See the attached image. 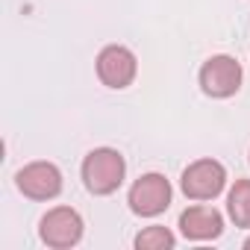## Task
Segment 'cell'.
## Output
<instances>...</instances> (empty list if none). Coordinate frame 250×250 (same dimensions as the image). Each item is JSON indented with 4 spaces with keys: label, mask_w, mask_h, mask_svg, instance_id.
<instances>
[{
    "label": "cell",
    "mask_w": 250,
    "mask_h": 250,
    "mask_svg": "<svg viewBox=\"0 0 250 250\" xmlns=\"http://www.w3.org/2000/svg\"><path fill=\"white\" fill-rule=\"evenodd\" d=\"M80 177H83V186H85L88 194L109 197L124 186V180H127V159L115 147H94L83 159Z\"/></svg>",
    "instance_id": "cell-1"
},
{
    "label": "cell",
    "mask_w": 250,
    "mask_h": 250,
    "mask_svg": "<svg viewBox=\"0 0 250 250\" xmlns=\"http://www.w3.org/2000/svg\"><path fill=\"white\" fill-rule=\"evenodd\" d=\"M180 188H183V194L191 203H209L218 194H224V188H227V168L218 159H212V156L194 159L183 171Z\"/></svg>",
    "instance_id": "cell-2"
},
{
    "label": "cell",
    "mask_w": 250,
    "mask_h": 250,
    "mask_svg": "<svg viewBox=\"0 0 250 250\" xmlns=\"http://www.w3.org/2000/svg\"><path fill=\"white\" fill-rule=\"evenodd\" d=\"M171 200H174V188H171L168 177L156 174V171L142 174L127 191L130 212L139 215V218H159L162 212H168Z\"/></svg>",
    "instance_id": "cell-3"
},
{
    "label": "cell",
    "mask_w": 250,
    "mask_h": 250,
    "mask_svg": "<svg viewBox=\"0 0 250 250\" xmlns=\"http://www.w3.org/2000/svg\"><path fill=\"white\" fill-rule=\"evenodd\" d=\"M83 232H85L83 215L77 209H71V206H53L39 221V238L50 250H71V247H77L83 241Z\"/></svg>",
    "instance_id": "cell-4"
},
{
    "label": "cell",
    "mask_w": 250,
    "mask_h": 250,
    "mask_svg": "<svg viewBox=\"0 0 250 250\" xmlns=\"http://www.w3.org/2000/svg\"><path fill=\"white\" fill-rule=\"evenodd\" d=\"M241 80H244V71L241 65L227 56V53H218V56H209L203 65H200V74H197V83H200V91L212 100H227V97H235L238 88H241Z\"/></svg>",
    "instance_id": "cell-5"
},
{
    "label": "cell",
    "mask_w": 250,
    "mask_h": 250,
    "mask_svg": "<svg viewBox=\"0 0 250 250\" xmlns=\"http://www.w3.org/2000/svg\"><path fill=\"white\" fill-rule=\"evenodd\" d=\"M15 186L18 191L27 197V200H36V203H47V200H56L62 194V171L59 165L53 162H44V159H36V162H27L18 174H15Z\"/></svg>",
    "instance_id": "cell-6"
},
{
    "label": "cell",
    "mask_w": 250,
    "mask_h": 250,
    "mask_svg": "<svg viewBox=\"0 0 250 250\" xmlns=\"http://www.w3.org/2000/svg\"><path fill=\"white\" fill-rule=\"evenodd\" d=\"M94 71H97V80L106 85V88H130L136 74H139V59L130 47L124 44H106L97 59H94Z\"/></svg>",
    "instance_id": "cell-7"
},
{
    "label": "cell",
    "mask_w": 250,
    "mask_h": 250,
    "mask_svg": "<svg viewBox=\"0 0 250 250\" xmlns=\"http://www.w3.org/2000/svg\"><path fill=\"white\" fill-rule=\"evenodd\" d=\"M177 227H180L183 238H188V241H215L224 235V215L215 206L194 203L180 212Z\"/></svg>",
    "instance_id": "cell-8"
},
{
    "label": "cell",
    "mask_w": 250,
    "mask_h": 250,
    "mask_svg": "<svg viewBox=\"0 0 250 250\" xmlns=\"http://www.w3.org/2000/svg\"><path fill=\"white\" fill-rule=\"evenodd\" d=\"M227 218L238 229H250V180L238 177L227 191Z\"/></svg>",
    "instance_id": "cell-9"
},
{
    "label": "cell",
    "mask_w": 250,
    "mask_h": 250,
    "mask_svg": "<svg viewBox=\"0 0 250 250\" xmlns=\"http://www.w3.org/2000/svg\"><path fill=\"white\" fill-rule=\"evenodd\" d=\"M133 244H136V250H174L177 235H174L168 227L153 224V227H145V229L133 238Z\"/></svg>",
    "instance_id": "cell-10"
},
{
    "label": "cell",
    "mask_w": 250,
    "mask_h": 250,
    "mask_svg": "<svg viewBox=\"0 0 250 250\" xmlns=\"http://www.w3.org/2000/svg\"><path fill=\"white\" fill-rule=\"evenodd\" d=\"M244 250H250V235H247V238H244Z\"/></svg>",
    "instance_id": "cell-11"
}]
</instances>
